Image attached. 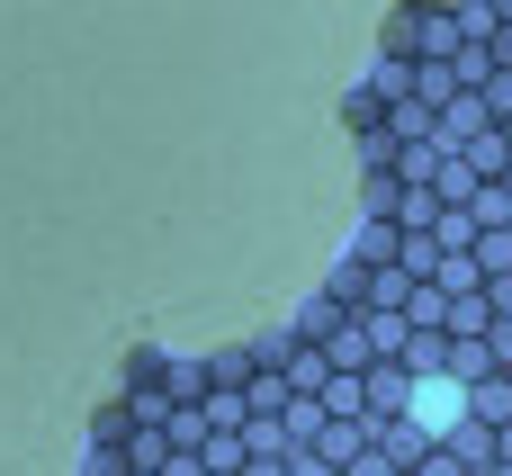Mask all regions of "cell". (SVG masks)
<instances>
[{
  "label": "cell",
  "mask_w": 512,
  "mask_h": 476,
  "mask_svg": "<svg viewBox=\"0 0 512 476\" xmlns=\"http://www.w3.org/2000/svg\"><path fill=\"white\" fill-rule=\"evenodd\" d=\"M459 405H468V396H459L450 369H423V378L405 387V423H414V432H459Z\"/></svg>",
  "instance_id": "1"
}]
</instances>
